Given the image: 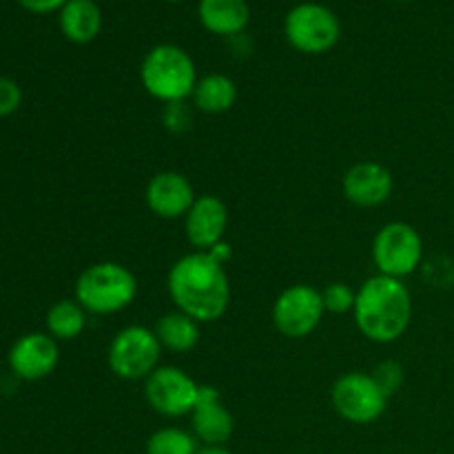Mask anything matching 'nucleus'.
<instances>
[{
	"mask_svg": "<svg viewBox=\"0 0 454 454\" xmlns=\"http://www.w3.org/2000/svg\"><path fill=\"white\" fill-rule=\"evenodd\" d=\"M198 69L186 49L162 43L146 51L140 65V82L155 100L171 105L193 96L198 84Z\"/></svg>",
	"mask_w": 454,
	"mask_h": 454,
	"instance_id": "3",
	"label": "nucleus"
},
{
	"mask_svg": "<svg viewBox=\"0 0 454 454\" xmlns=\"http://www.w3.org/2000/svg\"><path fill=\"white\" fill-rule=\"evenodd\" d=\"M200 450L193 433L167 426L155 430L146 442V454H195Z\"/></svg>",
	"mask_w": 454,
	"mask_h": 454,
	"instance_id": "21",
	"label": "nucleus"
},
{
	"mask_svg": "<svg viewBox=\"0 0 454 454\" xmlns=\"http://www.w3.org/2000/svg\"><path fill=\"white\" fill-rule=\"evenodd\" d=\"M324 309L333 315H348L353 313L355 301H357V291L346 282H333L322 291Z\"/></svg>",
	"mask_w": 454,
	"mask_h": 454,
	"instance_id": "22",
	"label": "nucleus"
},
{
	"mask_svg": "<svg viewBox=\"0 0 454 454\" xmlns=\"http://www.w3.org/2000/svg\"><path fill=\"white\" fill-rule=\"evenodd\" d=\"M355 324L366 340L393 344L406 335L412 322V297L403 279L372 275L357 288Z\"/></svg>",
	"mask_w": 454,
	"mask_h": 454,
	"instance_id": "2",
	"label": "nucleus"
},
{
	"mask_svg": "<svg viewBox=\"0 0 454 454\" xmlns=\"http://www.w3.org/2000/svg\"><path fill=\"white\" fill-rule=\"evenodd\" d=\"M62 35L74 44H89L100 35L102 12L96 0H69L58 12Z\"/></svg>",
	"mask_w": 454,
	"mask_h": 454,
	"instance_id": "17",
	"label": "nucleus"
},
{
	"mask_svg": "<svg viewBox=\"0 0 454 454\" xmlns=\"http://www.w3.org/2000/svg\"><path fill=\"white\" fill-rule=\"evenodd\" d=\"M160 355H162V346L153 328L133 324L115 333L106 350V362L115 377L137 381L146 380L160 366Z\"/></svg>",
	"mask_w": 454,
	"mask_h": 454,
	"instance_id": "7",
	"label": "nucleus"
},
{
	"mask_svg": "<svg viewBox=\"0 0 454 454\" xmlns=\"http://www.w3.org/2000/svg\"><path fill=\"white\" fill-rule=\"evenodd\" d=\"M284 35L295 51L322 56L335 49L341 38L337 13L322 3H300L286 13Z\"/></svg>",
	"mask_w": 454,
	"mask_h": 454,
	"instance_id": "5",
	"label": "nucleus"
},
{
	"mask_svg": "<svg viewBox=\"0 0 454 454\" xmlns=\"http://www.w3.org/2000/svg\"><path fill=\"white\" fill-rule=\"evenodd\" d=\"M198 381L177 366H158L145 380L146 403L168 419L191 415L198 403Z\"/></svg>",
	"mask_w": 454,
	"mask_h": 454,
	"instance_id": "10",
	"label": "nucleus"
},
{
	"mask_svg": "<svg viewBox=\"0 0 454 454\" xmlns=\"http://www.w3.org/2000/svg\"><path fill=\"white\" fill-rule=\"evenodd\" d=\"M136 295V275L118 262H98L75 279V300L89 315L120 313L133 304Z\"/></svg>",
	"mask_w": 454,
	"mask_h": 454,
	"instance_id": "4",
	"label": "nucleus"
},
{
	"mask_svg": "<svg viewBox=\"0 0 454 454\" xmlns=\"http://www.w3.org/2000/svg\"><path fill=\"white\" fill-rule=\"evenodd\" d=\"M393 189L395 182L390 168L381 162H372V160L353 164L341 180L344 198L359 208L381 207L384 202H388Z\"/></svg>",
	"mask_w": 454,
	"mask_h": 454,
	"instance_id": "12",
	"label": "nucleus"
},
{
	"mask_svg": "<svg viewBox=\"0 0 454 454\" xmlns=\"http://www.w3.org/2000/svg\"><path fill=\"white\" fill-rule=\"evenodd\" d=\"M87 315L78 300L56 301L47 313V333L56 341L75 340L87 328Z\"/></svg>",
	"mask_w": 454,
	"mask_h": 454,
	"instance_id": "20",
	"label": "nucleus"
},
{
	"mask_svg": "<svg viewBox=\"0 0 454 454\" xmlns=\"http://www.w3.org/2000/svg\"><path fill=\"white\" fill-rule=\"evenodd\" d=\"M207 253H211V257H215V260L220 262V264H226V262L231 260V247L226 242L215 244V247H213L211 251H207Z\"/></svg>",
	"mask_w": 454,
	"mask_h": 454,
	"instance_id": "27",
	"label": "nucleus"
},
{
	"mask_svg": "<svg viewBox=\"0 0 454 454\" xmlns=\"http://www.w3.org/2000/svg\"><path fill=\"white\" fill-rule=\"evenodd\" d=\"M191 428L204 446H224L235 430V419L222 403L220 390L213 386H200L198 403L191 412Z\"/></svg>",
	"mask_w": 454,
	"mask_h": 454,
	"instance_id": "15",
	"label": "nucleus"
},
{
	"mask_svg": "<svg viewBox=\"0 0 454 454\" xmlns=\"http://www.w3.org/2000/svg\"><path fill=\"white\" fill-rule=\"evenodd\" d=\"M22 105V89L12 78L0 75V118L16 114Z\"/></svg>",
	"mask_w": 454,
	"mask_h": 454,
	"instance_id": "24",
	"label": "nucleus"
},
{
	"mask_svg": "<svg viewBox=\"0 0 454 454\" xmlns=\"http://www.w3.org/2000/svg\"><path fill=\"white\" fill-rule=\"evenodd\" d=\"M324 315L326 309H324L322 291L310 284H293L284 288L273 304L275 328L288 340H304L313 335Z\"/></svg>",
	"mask_w": 454,
	"mask_h": 454,
	"instance_id": "9",
	"label": "nucleus"
},
{
	"mask_svg": "<svg viewBox=\"0 0 454 454\" xmlns=\"http://www.w3.org/2000/svg\"><path fill=\"white\" fill-rule=\"evenodd\" d=\"M193 106L202 114L217 115L233 109L238 100V87L224 74H207L198 80L193 89Z\"/></svg>",
	"mask_w": 454,
	"mask_h": 454,
	"instance_id": "19",
	"label": "nucleus"
},
{
	"mask_svg": "<svg viewBox=\"0 0 454 454\" xmlns=\"http://www.w3.org/2000/svg\"><path fill=\"white\" fill-rule=\"evenodd\" d=\"M198 18L208 34L235 38L248 27L251 7L247 0H200Z\"/></svg>",
	"mask_w": 454,
	"mask_h": 454,
	"instance_id": "16",
	"label": "nucleus"
},
{
	"mask_svg": "<svg viewBox=\"0 0 454 454\" xmlns=\"http://www.w3.org/2000/svg\"><path fill=\"white\" fill-rule=\"evenodd\" d=\"M371 375L372 380L377 381V386L381 388V393L388 399L393 397V395H397L399 388L403 386V368L402 364L395 362V359H384V362H380Z\"/></svg>",
	"mask_w": 454,
	"mask_h": 454,
	"instance_id": "23",
	"label": "nucleus"
},
{
	"mask_svg": "<svg viewBox=\"0 0 454 454\" xmlns=\"http://www.w3.org/2000/svg\"><path fill=\"white\" fill-rule=\"evenodd\" d=\"M424 260V239L406 222H388L372 239V262L380 275L403 279L415 273Z\"/></svg>",
	"mask_w": 454,
	"mask_h": 454,
	"instance_id": "6",
	"label": "nucleus"
},
{
	"mask_svg": "<svg viewBox=\"0 0 454 454\" xmlns=\"http://www.w3.org/2000/svg\"><path fill=\"white\" fill-rule=\"evenodd\" d=\"M145 200L153 215L162 220H177V217H186L198 195L189 177L177 171H162L155 173L149 180Z\"/></svg>",
	"mask_w": 454,
	"mask_h": 454,
	"instance_id": "13",
	"label": "nucleus"
},
{
	"mask_svg": "<svg viewBox=\"0 0 454 454\" xmlns=\"http://www.w3.org/2000/svg\"><path fill=\"white\" fill-rule=\"evenodd\" d=\"M229 229V208L215 195H200L184 217V233L195 251H211L224 242Z\"/></svg>",
	"mask_w": 454,
	"mask_h": 454,
	"instance_id": "14",
	"label": "nucleus"
},
{
	"mask_svg": "<svg viewBox=\"0 0 454 454\" xmlns=\"http://www.w3.org/2000/svg\"><path fill=\"white\" fill-rule=\"evenodd\" d=\"M167 288L176 310L200 324L217 322L229 310V275L224 264L207 251H193L180 257L168 270Z\"/></svg>",
	"mask_w": 454,
	"mask_h": 454,
	"instance_id": "1",
	"label": "nucleus"
},
{
	"mask_svg": "<svg viewBox=\"0 0 454 454\" xmlns=\"http://www.w3.org/2000/svg\"><path fill=\"white\" fill-rule=\"evenodd\" d=\"M153 333L162 350H168V353L184 355L191 353L200 344V322H195L189 315L180 313V310L164 313L155 322Z\"/></svg>",
	"mask_w": 454,
	"mask_h": 454,
	"instance_id": "18",
	"label": "nucleus"
},
{
	"mask_svg": "<svg viewBox=\"0 0 454 454\" xmlns=\"http://www.w3.org/2000/svg\"><path fill=\"white\" fill-rule=\"evenodd\" d=\"M69 0H18L22 9H27L29 13H38V16H44V13L60 12Z\"/></svg>",
	"mask_w": 454,
	"mask_h": 454,
	"instance_id": "26",
	"label": "nucleus"
},
{
	"mask_svg": "<svg viewBox=\"0 0 454 454\" xmlns=\"http://www.w3.org/2000/svg\"><path fill=\"white\" fill-rule=\"evenodd\" d=\"M164 127L173 133H182L191 127V111L184 102H171L164 106Z\"/></svg>",
	"mask_w": 454,
	"mask_h": 454,
	"instance_id": "25",
	"label": "nucleus"
},
{
	"mask_svg": "<svg viewBox=\"0 0 454 454\" xmlns=\"http://www.w3.org/2000/svg\"><path fill=\"white\" fill-rule=\"evenodd\" d=\"M167 3H184V0H167Z\"/></svg>",
	"mask_w": 454,
	"mask_h": 454,
	"instance_id": "29",
	"label": "nucleus"
},
{
	"mask_svg": "<svg viewBox=\"0 0 454 454\" xmlns=\"http://www.w3.org/2000/svg\"><path fill=\"white\" fill-rule=\"evenodd\" d=\"M195 454H231L224 446H202Z\"/></svg>",
	"mask_w": 454,
	"mask_h": 454,
	"instance_id": "28",
	"label": "nucleus"
},
{
	"mask_svg": "<svg viewBox=\"0 0 454 454\" xmlns=\"http://www.w3.org/2000/svg\"><path fill=\"white\" fill-rule=\"evenodd\" d=\"M331 402L337 415L348 424L366 426L380 419L388 406V397L381 393L371 372H346L333 384Z\"/></svg>",
	"mask_w": 454,
	"mask_h": 454,
	"instance_id": "8",
	"label": "nucleus"
},
{
	"mask_svg": "<svg viewBox=\"0 0 454 454\" xmlns=\"http://www.w3.org/2000/svg\"><path fill=\"white\" fill-rule=\"evenodd\" d=\"M60 362L58 341L49 333L22 335L9 350V368L18 380L38 381L51 375Z\"/></svg>",
	"mask_w": 454,
	"mask_h": 454,
	"instance_id": "11",
	"label": "nucleus"
}]
</instances>
